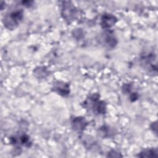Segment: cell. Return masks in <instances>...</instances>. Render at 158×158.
<instances>
[{
	"label": "cell",
	"mask_w": 158,
	"mask_h": 158,
	"mask_svg": "<svg viewBox=\"0 0 158 158\" xmlns=\"http://www.w3.org/2000/svg\"><path fill=\"white\" fill-rule=\"evenodd\" d=\"M23 17L22 9H16L7 13L3 18L4 27L10 30L15 29L21 22Z\"/></svg>",
	"instance_id": "6da1fadb"
},
{
	"label": "cell",
	"mask_w": 158,
	"mask_h": 158,
	"mask_svg": "<svg viewBox=\"0 0 158 158\" xmlns=\"http://www.w3.org/2000/svg\"><path fill=\"white\" fill-rule=\"evenodd\" d=\"M99 96L96 94H94L91 96L88 101H87L86 105H89L93 112L99 114H104L106 110V103L102 101H99Z\"/></svg>",
	"instance_id": "7a4b0ae2"
},
{
	"label": "cell",
	"mask_w": 158,
	"mask_h": 158,
	"mask_svg": "<svg viewBox=\"0 0 158 158\" xmlns=\"http://www.w3.org/2000/svg\"><path fill=\"white\" fill-rule=\"evenodd\" d=\"M62 15L66 20H73L75 19L77 16V10L74 6L72 4H70L69 2L68 4H64L62 7Z\"/></svg>",
	"instance_id": "3957f363"
},
{
	"label": "cell",
	"mask_w": 158,
	"mask_h": 158,
	"mask_svg": "<svg viewBox=\"0 0 158 158\" xmlns=\"http://www.w3.org/2000/svg\"><path fill=\"white\" fill-rule=\"evenodd\" d=\"M117 18L112 15V14H104L102 15L101 18V25L103 28L107 29L109 28L117 22Z\"/></svg>",
	"instance_id": "277c9868"
},
{
	"label": "cell",
	"mask_w": 158,
	"mask_h": 158,
	"mask_svg": "<svg viewBox=\"0 0 158 158\" xmlns=\"http://www.w3.org/2000/svg\"><path fill=\"white\" fill-rule=\"evenodd\" d=\"M54 89L59 94L66 96L70 93L69 85L62 81H57L54 85Z\"/></svg>",
	"instance_id": "5b68a950"
},
{
	"label": "cell",
	"mask_w": 158,
	"mask_h": 158,
	"mask_svg": "<svg viewBox=\"0 0 158 158\" xmlns=\"http://www.w3.org/2000/svg\"><path fill=\"white\" fill-rule=\"evenodd\" d=\"M72 125L73 128L78 131V132H81L86 127L87 123L85 119V118L81 117H75L72 120Z\"/></svg>",
	"instance_id": "8992f818"
},
{
	"label": "cell",
	"mask_w": 158,
	"mask_h": 158,
	"mask_svg": "<svg viewBox=\"0 0 158 158\" xmlns=\"http://www.w3.org/2000/svg\"><path fill=\"white\" fill-rule=\"evenodd\" d=\"M103 41L109 48H114L117 44V40L114 34L110 31H106L103 36Z\"/></svg>",
	"instance_id": "52a82bcc"
},
{
	"label": "cell",
	"mask_w": 158,
	"mask_h": 158,
	"mask_svg": "<svg viewBox=\"0 0 158 158\" xmlns=\"http://www.w3.org/2000/svg\"><path fill=\"white\" fill-rule=\"evenodd\" d=\"M138 156L140 157H157V152L154 149H146L140 152Z\"/></svg>",
	"instance_id": "ba28073f"
},
{
	"label": "cell",
	"mask_w": 158,
	"mask_h": 158,
	"mask_svg": "<svg viewBox=\"0 0 158 158\" xmlns=\"http://www.w3.org/2000/svg\"><path fill=\"white\" fill-rule=\"evenodd\" d=\"M109 153L112 154V155H110L109 157H121L122 156L121 155H119V153L116 152L115 151H112Z\"/></svg>",
	"instance_id": "9c48e42d"
}]
</instances>
